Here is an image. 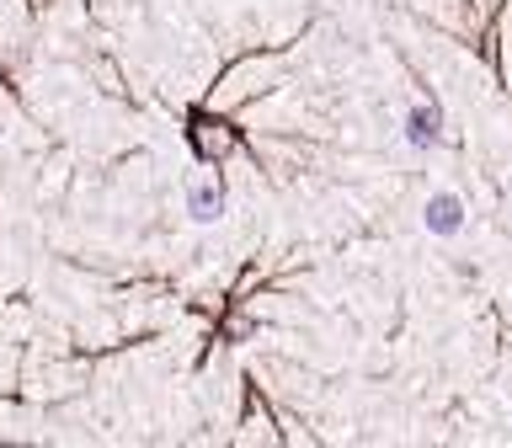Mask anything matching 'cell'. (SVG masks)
Instances as JSON below:
<instances>
[{
  "label": "cell",
  "mask_w": 512,
  "mask_h": 448,
  "mask_svg": "<svg viewBox=\"0 0 512 448\" xmlns=\"http://www.w3.org/2000/svg\"><path fill=\"white\" fill-rule=\"evenodd\" d=\"M219 214H224L219 176H192V182H187V219L192 224H219Z\"/></svg>",
  "instance_id": "1"
},
{
  "label": "cell",
  "mask_w": 512,
  "mask_h": 448,
  "mask_svg": "<svg viewBox=\"0 0 512 448\" xmlns=\"http://www.w3.org/2000/svg\"><path fill=\"white\" fill-rule=\"evenodd\" d=\"M422 224L432 235H459L464 230V203L454 198V192H432L427 208H422Z\"/></svg>",
  "instance_id": "2"
},
{
  "label": "cell",
  "mask_w": 512,
  "mask_h": 448,
  "mask_svg": "<svg viewBox=\"0 0 512 448\" xmlns=\"http://www.w3.org/2000/svg\"><path fill=\"white\" fill-rule=\"evenodd\" d=\"M438 128H443V118H438V107H411V112H406V139L416 144V150H432V144L443 139Z\"/></svg>",
  "instance_id": "3"
}]
</instances>
